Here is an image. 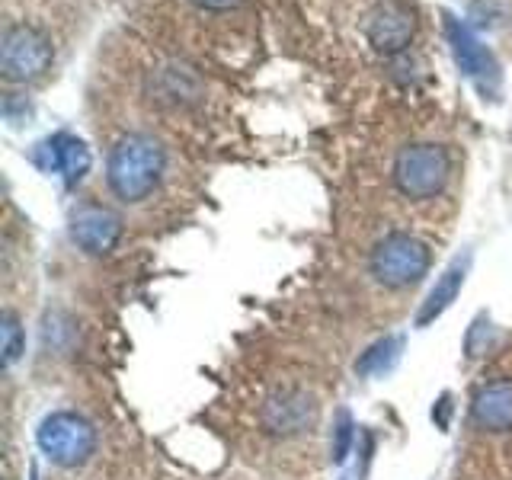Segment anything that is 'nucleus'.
Masks as SVG:
<instances>
[{
  "label": "nucleus",
  "mask_w": 512,
  "mask_h": 480,
  "mask_svg": "<svg viewBox=\"0 0 512 480\" xmlns=\"http://www.w3.org/2000/svg\"><path fill=\"white\" fill-rule=\"evenodd\" d=\"M512 13V0H474L471 4V16L480 26H500L509 20Z\"/></svg>",
  "instance_id": "obj_17"
},
{
  "label": "nucleus",
  "mask_w": 512,
  "mask_h": 480,
  "mask_svg": "<svg viewBox=\"0 0 512 480\" xmlns=\"http://www.w3.org/2000/svg\"><path fill=\"white\" fill-rule=\"evenodd\" d=\"M260 423L269 436L295 439L317 423V397L304 388H279L272 391L260 407Z\"/></svg>",
  "instance_id": "obj_6"
},
{
  "label": "nucleus",
  "mask_w": 512,
  "mask_h": 480,
  "mask_svg": "<svg viewBox=\"0 0 512 480\" xmlns=\"http://www.w3.org/2000/svg\"><path fill=\"white\" fill-rule=\"evenodd\" d=\"M151 90L157 103L173 106V109H186L202 100V80L192 68L176 61H167L164 68H157L151 74Z\"/></svg>",
  "instance_id": "obj_12"
},
{
  "label": "nucleus",
  "mask_w": 512,
  "mask_h": 480,
  "mask_svg": "<svg viewBox=\"0 0 512 480\" xmlns=\"http://www.w3.org/2000/svg\"><path fill=\"white\" fill-rule=\"evenodd\" d=\"M0 352H4L7 368L13 362H20V356L26 352V333L16 311H4V317H0Z\"/></svg>",
  "instance_id": "obj_15"
},
{
  "label": "nucleus",
  "mask_w": 512,
  "mask_h": 480,
  "mask_svg": "<svg viewBox=\"0 0 512 480\" xmlns=\"http://www.w3.org/2000/svg\"><path fill=\"white\" fill-rule=\"evenodd\" d=\"M468 269H471V253H458L455 260L442 269V276L429 288L420 311H416V327H429L432 320H439L448 308H452L455 298L461 295L464 279H468Z\"/></svg>",
  "instance_id": "obj_11"
},
{
  "label": "nucleus",
  "mask_w": 512,
  "mask_h": 480,
  "mask_svg": "<svg viewBox=\"0 0 512 480\" xmlns=\"http://www.w3.org/2000/svg\"><path fill=\"white\" fill-rule=\"evenodd\" d=\"M448 413H452V397L442 394V397H439V404L432 407V420L439 423V429H448Z\"/></svg>",
  "instance_id": "obj_19"
},
{
  "label": "nucleus",
  "mask_w": 512,
  "mask_h": 480,
  "mask_svg": "<svg viewBox=\"0 0 512 480\" xmlns=\"http://www.w3.org/2000/svg\"><path fill=\"white\" fill-rule=\"evenodd\" d=\"M71 237L84 253L106 256L109 250H116L122 237V218L116 212H109V208L87 205L71 218Z\"/></svg>",
  "instance_id": "obj_9"
},
{
  "label": "nucleus",
  "mask_w": 512,
  "mask_h": 480,
  "mask_svg": "<svg viewBox=\"0 0 512 480\" xmlns=\"http://www.w3.org/2000/svg\"><path fill=\"white\" fill-rule=\"evenodd\" d=\"M365 39L378 55H397L404 52L413 39V16L397 0H384L365 16Z\"/></svg>",
  "instance_id": "obj_7"
},
{
  "label": "nucleus",
  "mask_w": 512,
  "mask_h": 480,
  "mask_svg": "<svg viewBox=\"0 0 512 480\" xmlns=\"http://www.w3.org/2000/svg\"><path fill=\"white\" fill-rule=\"evenodd\" d=\"M432 266V253L420 237L394 231L384 240H378L372 256H368V272L384 288H410L420 282Z\"/></svg>",
  "instance_id": "obj_3"
},
{
  "label": "nucleus",
  "mask_w": 512,
  "mask_h": 480,
  "mask_svg": "<svg viewBox=\"0 0 512 480\" xmlns=\"http://www.w3.org/2000/svg\"><path fill=\"white\" fill-rule=\"evenodd\" d=\"M471 420L484 432H512V378L480 384L471 400Z\"/></svg>",
  "instance_id": "obj_10"
},
{
  "label": "nucleus",
  "mask_w": 512,
  "mask_h": 480,
  "mask_svg": "<svg viewBox=\"0 0 512 480\" xmlns=\"http://www.w3.org/2000/svg\"><path fill=\"white\" fill-rule=\"evenodd\" d=\"M52 42L45 32L10 23L0 39V74L7 84H32L52 68Z\"/></svg>",
  "instance_id": "obj_5"
},
{
  "label": "nucleus",
  "mask_w": 512,
  "mask_h": 480,
  "mask_svg": "<svg viewBox=\"0 0 512 480\" xmlns=\"http://www.w3.org/2000/svg\"><path fill=\"white\" fill-rule=\"evenodd\" d=\"M352 439H356V423H352L349 410H336L333 416V432H330V458L336 464H343L349 448H352Z\"/></svg>",
  "instance_id": "obj_16"
},
{
  "label": "nucleus",
  "mask_w": 512,
  "mask_h": 480,
  "mask_svg": "<svg viewBox=\"0 0 512 480\" xmlns=\"http://www.w3.org/2000/svg\"><path fill=\"white\" fill-rule=\"evenodd\" d=\"M394 189L410 202H429L452 180V157L436 141H410L397 151L391 167Z\"/></svg>",
  "instance_id": "obj_2"
},
{
  "label": "nucleus",
  "mask_w": 512,
  "mask_h": 480,
  "mask_svg": "<svg viewBox=\"0 0 512 480\" xmlns=\"http://www.w3.org/2000/svg\"><path fill=\"white\" fill-rule=\"evenodd\" d=\"M36 442L42 455L58 468H80L96 452V429L87 416L74 410H55L39 423Z\"/></svg>",
  "instance_id": "obj_4"
},
{
  "label": "nucleus",
  "mask_w": 512,
  "mask_h": 480,
  "mask_svg": "<svg viewBox=\"0 0 512 480\" xmlns=\"http://www.w3.org/2000/svg\"><path fill=\"white\" fill-rule=\"evenodd\" d=\"M199 13H234L240 7H247V0H186Z\"/></svg>",
  "instance_id": "obj_18"
},
{
  "label": "nucleus",
  "mask_w": 512,
  "mask_h": 480,
  "mask_svg": "<svg viewBox=\"0 0 512 480\" xmlns=\"http://www.w3.org/2000/svg\"><path fill=\"white\" fill-rule=\"evenodd\" d=\"M167 173V148L151 135H122L106 160V183L125 205H138L154 196Z\"/></svg>",
  "instance_id": "obj_1"
},
{
  "label": "nucleus",
  "mask_w": 512,
  "mask_h": 480,
  "mask_svg": "<svg viewBox=\"0 0 512 480\" xmlns=\"http://www.w3.org/2000/svg\"><path fill=\"white\" fill-rule=\"evenodd\" d=\"M39 164L45 170H55L64 176V183L74 186L80 183L87 176L90 170V151H87V144L74 138V135H55V138H48L42 148H39Z\"/></svg>",
  "instance_id": "obj_13"
},
{
  "label": "nucleus",
  "mask_w": 512,
  "mask_h": 480,
  "mask_svg": "<svg viewBox=\"0 0 512 480\" xmlns=\"http://www.w3.org/2000/svg\"><path fill=\"white\" fill-rule=\"evenodd\" d=\"M400 356H404V336L400 333H388L368 346L362 356L356 359V372L362 378H381L397 368Z\"/></svg>",
  "instance_id": "obj_14"
},
{
  "label": "nucleus",
  "mask_w": 512,
  "mask_h": 480,
  "mask_svg": "<svg viewBox=\"0 0 512 480\" xmlns=\"http://www.w3.org/2000/svg\"><path fill=\"white\" fill-rule=\"evenodd\" d=\"M445 29H448V42H452L458 68L468 74L471 80H477L484 93L500 84V64H496V58L490 55V48L480 45V39L474 36V32L464 23L452 20V16H448Z\"/></svg>",
  "instance_id": "obj_8"
}]
</instances>
